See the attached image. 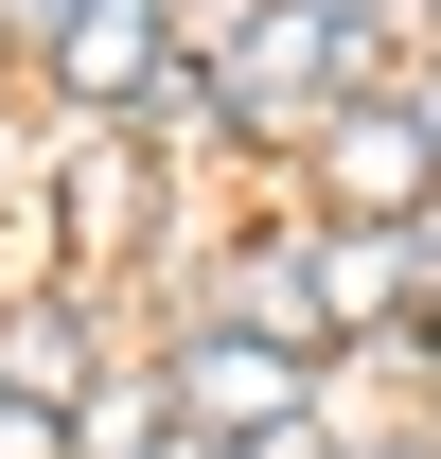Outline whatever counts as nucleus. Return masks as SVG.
I'll return each mask as SVG.
<instances>
[{"label": "nucleus", "instance_id": "obj_1", "mask_svg": "<svg viewBox=\"0 0 441 459\" xmlns=\"http://www.w3.org/2000/svg\"><path fill=\"white\" fill-rule=\"evenodd\" d=\"M371 54V0H247V36H229V71H212V107L229 124H318V107H353L335 71Z\"/></svg>", "mask_w": 441, "mask_h": 459}, {"label": "nucleus", "instance_id": "obj_2", "mask_svg": "<svg viewBox=\"0 0 441 459\" xmlns=\"http://www.w3.org/2000/svg\"><path fill=\"white\" fill-rule=\"evenodd\" d=\"M424 160H441V142H424V107H318V177H335L371 230L424 195Z\"/></svg>", "mask_w": 441, "mask_h": 459}, {"label": "nucleus", "instance_id": "obj_3", "mask_svg": "<svg viewBox=\"0 0 441 459\" xmlns=\"http://www.w3.org/2000/svg\"><path fill=\"white\" fill-rule=\"evenodd\" d=\"M71 107H142L160 89V0H71Z\"/></svg>", "mask_w": 441, "mask_h": 459}, {"label": "nucleus", "instance_id": "obj_4", "mask_svg": "<svg viewBox=\"0 0 441 459\" xmlns=\"http://www.w3.org/2000/svg\"><path fill=\"white\" fill-rule=\"evenodd\" d=\"M300 283H318V336H335V318L371 336V318H406V247H388L371 212H335L318 247H300Z\"/></svg>", "mask_w": 441, "mask_h": 459}, {"label": "nucleus", "instance_id": "obj_5", "mask_svg": "<svg viewBox=\"0 0 441 459\" xmlns=\"http://www.w3.org/2000/svg\"><path fill=\"white\" fill-rule=\"evenodd\" d=\"M177 406H195V424H300V353H265V336H195Z\"/></svg>", "mask_w": 441, "mask_h": 459}, {"label": "nucleus", "instance_id": "obj_6", "mask_svg": "<svg viewBox=\"0 0 441 459\" xmlns=\"http://www.w3.org/2000/svg\"><path fill=\"white\" fill-rule=\"evenodd\" d=\"M54 212H71V247H142V212H160V177L124 160V142H71V177H54Z\"/></svg>", "mask_w": 441, "mask_h": 459}, {"label": "nucleus", "instance_id": "obj_7", "mask_svg": "<svg viewBox=\"0 0 441 459\" xmlns=\"http://www.w3.org/2000/svg\"><path fill=\"white\" fill-rule=\"evenodd\" d=\"M229 336H265V353H318V283H300V247H247V265H229Z\"/></svg>", "mask_w": 441, "mask_h": 459}, {"label": "nucleus", "instance_id": "obj_8", "mask_svg": "<svg viewBox=\"0 0 441 459\" xmlns=\"http://www.w3.org/2000/svg\"><path fill=\"white\" fill-rule=\"evenodd\" d=\"M0 389H18V406H89V336H71L54 300H18V318H0Z\"/></svg>", "mask_w": 441, "mask_h": 459}, {"label": "nucleus", "instance_id": "obj_9", "mask_svg": "<svg viewBox=\"0 0 441 459\" xmlns=\"http://www.w3.org/2000/svg\"><path fill=\"white\" fill-rule=\"evenodd\" d=\"M0 459H71V406H18V389H0Z\"/></svg>", "mask_w": 441, "mask_h": 459}, {"label": "nucleus", "instance_id": "obj_10", "mask_svg": "<svg viewBox=\"0 0 441 459\" xmlns=\"http://www.w3.org/2000/svg\"><path fill=\"white\" fill-rule=\"evenodd\" d=\"M388 247H406V283H441V195H406V212H388Z\"/></svg>", "mask_w": 441, "mask_h": 459}, {"label": "nucleus", "instance_id": "obj_11", "mask_svg": "<svg viewBox=\"0 0 441 459\" xmlns=\"http://www.w3.org/2000/svg\"><path fill=\"white\" fill-rule=\"evenodd\" d=\"M0 36H71V0H0Z\"/></svg>", "mask_w": 441, "mask_h": 459}, {"label": "nucleus", "instance_id": "obj_12", "mask_svg": "<svg viewBox=\"0 0 441 459\" xmlns=\"http://www.w3.org/2000/svg\"><path fill=\"white\" fill-rule=\"evenodd\" d=\"M160 18H195V36H247V0H160Z\"/></svg>", "mask_w": 441, "mask_h": 459}, {"label": "nucleus", "instance_id": "obj_13", "mask_svg": "<svg viewBox=\"0 0 441 459\" xmlns=\"http://www.w3.org/2000/svg\"><path fill=\"white\" fill-rule=\"evenodd\" d=\"M160 459H229V442H212V424H195V442H177V424H160Z\"/></svg>", "mask_w": 441, "mask_h": 459}]
</instances>
